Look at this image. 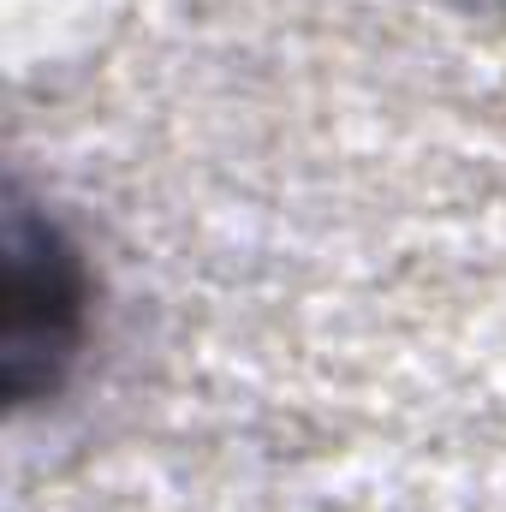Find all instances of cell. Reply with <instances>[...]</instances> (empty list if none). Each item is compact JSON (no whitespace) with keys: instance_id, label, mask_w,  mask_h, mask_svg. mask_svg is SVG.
I'll use <instances>...</instances> for the list:
<instances>
[{"instance_id":"obj_1","label":"cell","mask_w":506,"mask_h":512,"mask_svg":"<svg viewBox=\"0 0 506 512\" xmlns=\"http://www.w3.org/2000/svg\"><path fill=\"white\" fill-rule=\"evenodd\" d=\"M72 334H78L72 256L48 221L18 209L6 239V393L18 405L54 387L60 364L72 358Z\"/></svg>"}]
</instances>
